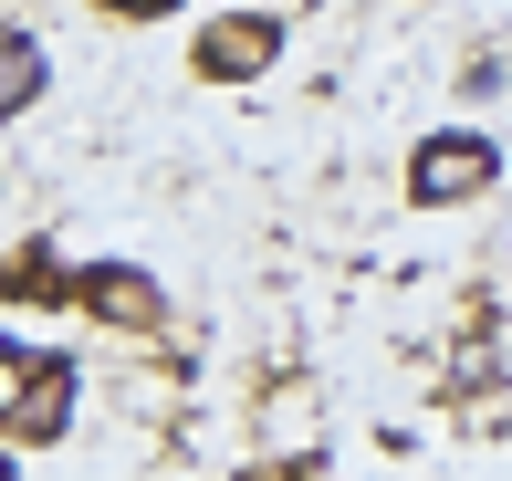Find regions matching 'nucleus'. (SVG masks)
<instances>
[{
  "instance_id": "nucleus-8",
  "label": "nucleus",
  "mask_w": 512,
  "mask_h": 481,
  "mask_svg": "<svg viewBox=\"0 0 512 481\" xmlns=\"http://www.w3.org/2000/svg\"><path fill=\"white\" fill-rule=\"evenodd\" d=\"M32 356H42V346H0V408H11V387L32 377Z\"/></svg>"
},
{
  "instance_id": "nucleus-6",
  "label": "nucleus",
  "mask_w": 512,
  "mask_h": 481,
  "mask_svg": "<svg viewBox=\"0 0 512 481\" xmlns=\"http://www.w3.org/2000/svg\"><path fill=\"white\" fill-rule=\"evenodd\" d=\"M42 84H53V63H42L32 32H0V126H21L42 105Z\"/></svg>"
},
{
  "instance_id": "nucleus-2",
  "label": "nucleus",
  "mask_w": 512,
  "mask_h": 481,
  "mask_svg": "<svg viewBox=\"0 0 512 481\" xmlns=\"http://www.w3.org/2000/svg\"><path fill=\"white\" fill-rule=\"evenodd\" d=\"M283 63V21L272 11H209L199 42H189V74L199 84H262Z\"/></svg>"
},
{
  "instance_id": "nucleus-10",
  "label": "nucleus",
  "mask_w": 512,
  "mask_h": 481,
  "mask_svg": "<svg viewBox=\"0 0 512 481\" xmlns=\"http://www.w3.org/2000/svg\"><path fill=\"white\" fill-rule=\"evenodd\" d=\"M0 481H11V440H0Z\"/></svg>"
},
{
  "instance_id": "nucleus-9",
  "label": "nucleus",
  "mask_w": 512,
  "mask_h": 481,
  "mask_svg": "<svg viewBox=\"0 0 512 481\" xmlns=\"http://www.w3.org/2000/svg\"><path fill=\"white\" fill-rule=\"evenodd\" d=\"M262 481H314V471H262Z\"/></svg>"
},
{
  "instance_id": "nucleus-1",
  "label": "nucleus",
  "mask_w": 512,
  "mask_h": 481,
  "mask_svg": "<svg viewBox=\"0 0 512 481\" xmlns=\"http://www.w3.org/2000/svg\"><path fill=\"white\" fill-rule=\"evenodd\" d=\"M481 189H502V147L481 126H439L408 147V199L418 210H471Z\"/></svg>"
},
{
  "instance_id": "nucleus-7",
  "label": "nucleus",
  "mask_w": 512,
  "mask_h": 481,
  "mask_svg": "<svg viewBox=\"0 0 512 481\" xmlns=\"http://www.w3.org/2000/svg\"><path fill=\"white\" fill-rule=\"evenodd\" d=\"M95 11H105V21H178L189 0H95Z\"/></svg>"
},
{
  "instance_id": "nucleus-3",
  "label": "nucleus",
  "mask_w": 512,
  "mask_h": 481,
  "mask_svg": "<svg viewBox=\"0 0 512 481\" xmlns=\"http://www.w3.org/2000/svg\"><path fill=\"white\" fill-rule=\"evenodd\" d=\"M74 398H84V366L42 346V356H32V377L11 387V408H0V440H21V450H53L63 429H74Z\"/></svg>"
},
{
  "instance_id": "nucleus-5",
  "label": "nucleus",
  "mask_w": 512,
  "mask_h": 481,
  "mask_svg": "<svg viewBox=\"0 0 512 481\" xmlns=\"http://www.w3.org/2000/svg\"><path fill=\"white\" fill-rule=\"evenodd\" d=\"M0 304H74V272H63V251H53V241L0 251Z\"/></svg>"
},
{
  "instance_id": "nucleus-4",
  "label": "nucleus",
  "mask_w": 512,
  "mask_h": 481,
  "mask_svg": "<svg viewBox=\"0 0 512 481\" xmlns=\"http://www.w3.org/2000/svg\"><path fill=\"white\" fill-rule=\"evenodd\" d=\"M74 304L95 314V325H115V335H157V325H168V283H157L147 262H84L74 272Z\"/></svg>"
}]
</instances>
